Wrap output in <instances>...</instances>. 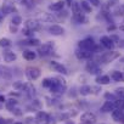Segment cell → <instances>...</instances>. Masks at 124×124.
Masks as SVG:
<instances>
[{
  "label": "cell",
  "mask_w": 124,
  "mask_h": 124,
  "mask_svg": "<svg viewBox=\"0 0 124 124\" xmlns=\"http://www.w3.org/2000/svg\"><path fill=\"white\" fill-rule=\"evenodd\" d=\"M35 120H37L38 124H49V123H50V117H49L47 113L40 111V112H38Z\"/></svg>",
  "instance_id": "6"
},
{
  "label": "cell",
  "mask_w": 124,
  "mask_h": 124,
  "mask_svg": "<svg viewBox=\"0 0 124 124\" xmlns=\"http://www.w3.org/2000/svg\"><path fill=\"white\" fill-rule=\"evenodd\" d=\"M26 28L29 29V31L35 32V31H39V29H40V23H39V21H37V20H28V21L26 22Z\"/></svg>",
  "instance_id": "9"
},
{
  "label": "cell",
  "mask_w": 124,
  "mask_h": 124,
  "mask_svg": "<svg viewBox=\"0 0 124 124\" xmlns=\"http://www.w3.org/2000/svg\"><path fill=\"white\" fill-rule=\"evenodd\" d=\"M79 4H80V8H82V10L84 12H86V14H90L91 12V5L86 1V0H82Z\"/></svg>",
  "instance_id": "24"
},
{
  "label": "cell",
  "mask_w": 124,
  "mask_h": 124,
  "mask_svg": "<svg viewBox=\"0 0 124 124\" xmlns=\"http://www.w3.org/2000/svg\"><path fill=\"white\" fill-rule=\"evenodd\" d=\"M52 49H54V43H52V41H47V43L43 44V45L39 47V54H40L41 56H46V55H49V54L52 51Z\"/></svg>",
  "instance_id": "5"
},
{
  "label": "cell",
  "mask_w": 124,
  "mask_h": 124,
  "mask_svg": "<svg viewBox=\"0 0 124 124\" xmlns=\"http://www.w3.org/2000/svg\"><path fill=\"white\" fill-rule=\"evenodd\" d=\"M63 8H65V1H62V0H58V1H56L49 6V9L52 11H62Z\"/></svg>",
  "instance_id": "16"
},
{
  "label": "cell",
  "mask_w": 124,
  "mask_h": 124,
  "mask_svg": "<svg viewBox=\"0 0 124 124\" xmlns=\"http://www.w3.org/2000/svg\"><path fill=\"white\" fill-rule=\"evenodd\" d=\"M78 46H79L80 50H88V51H93V52L96 49V44H95L93 38H86L84 40H80Z\"/></svg>",
  "instance_id": "1"
},
{
  "label": "cell",
  "mask_w": 124,
  "mask_h": 124,
  "mask_svg": "<svg viewBox=\"0 0 124 124\" xmlns=\"http://www.w3.org/2000/svg\"><path fill=\"white\" fill-rule=\"evenodd\" d=\"M123 117H124L123 109H114V111L112 112V118H113V120H116V122H122Z\"/></svg>",
  "instance_id": "20"
},
{
  "label": "cell",
  "mask_w": 124,
  "mask_h": 124,
  "mask_svg": "<svg viewBox=\"0 0 124 124\" xmlns=\"http://www.w3.org/2000/svg\"><path fill=\"white\" fill-rule=\"evenodd\" d=\"M111 78L114 82H124V73L123 72H118V71H113L111 74Z\"/></svg>",
  "instance_id": "19"
},
{
  "label": "cell",
  "mask_w": 124,
  "mask_h": 124,
  "mask_svg": "<svg viewBox=\"0 0 124 124\" xmlns=\"http://www.w3.org/2000/svg\"><path fill=\"white\" fill-rule=\"evenodd\" d=\"M23 90H24V91H26V93H27V94H28L31 97H32V96L35 94V88H34V86H33L31 83H27V84H24V88H23Z\"/></svg>",
  "instance_id": "23"
},
{
  "label": "cell",
  "mask_w": 124,
  "mask_h": 124,
  "mask_svg": "<svg viewBox=\"0 0 124 124\" xmlns=\"http://www.w3.org/2000/svg\"><path fill=\"white\" fill-rule=\"evenodd\" d=\"M0 124H5V120H4V118H1V117H0Z\"/></svg>",
  "instance_id": "40"
},
{
  "label": "cell",
  "mask_w": 124,
  "mask_h": 124,
  "mask_svg": "<svg viewBox=\"0 0 124 124\" xmlns=\"http://www.w3.org/2000/svg\"><path fill=\"white\" fill-rule=\"evenodd\" d=\"M113 103H114L116 109H123L124 108V100H122V99H116L113 101Z\"/></svg>",
  "instance_id": "25"
},
{
  "label": "cell",
  "mask_w": 124,
  "mask_h": 124,
  "mask_svg": "<svg viewBox=\"0 0 124 124\" xmlns=\"http://www.w3.org/2000/svg\"><path fill=\"white\" fill-rule=\"evenodd\" d=\"M16 54L14 52V51H10V50H6V51H4V60H5V62H14L15 60H16Z\"/></svg>",
  "instance_id": "18"
},
{
  "label": "cell",
  "mask_w": 124,
  "mask_h": 124,
  "mask_svg": "<svg viewBox=\"0 0 124 124\" xmlns=\"http://www.w3.org/2000/svg\"><path fill=\"white\" fill-rule=\"evenodd\" d=\"M14 124H22V123H20V122H17V123H14Z\"/></svg>",
  "instance_id": "46"
},
{
  "label": "cell",
  "mask_w": 124,
  "mask_h": 124,
  "mask_svg": "<svg viewBox=\"0 0 124 124\" xmlns=\"http://www.w3.org/2000/svg\"><path fill=\"white\" fill-rule=\"evenodd\" d=\"M3 10H4L5 14H10V12H14V11L16 12V9L10 0H5V4L3 5Z\"/></svg>",
  "instance_id": "17"
},
{
  "label": "cell",
  "mask_w": 124,
  "mask_h": 124,
  "mask_svg": "<svg viewBox=\"0 0 124 124\" xmlns=\"http://www.w3.org/2000/svg\"><path fill=\"white\" fill-rule=\"evenodd\" d=\"M86 71L91 74H99L101 71H100V67L97 66L96 62H89L86 65Z\"/></svg>",
  "instance_id": "11"
},
{
  "label": "cell",
  "mask_w": 124,
  "mask_h": 124,
  "mask_svg": "<svg viewBox=\"0 0 124 124\" xmlns=\"http://www.w3.org/2000/svg\"><path fill=\"white\" fill-rule=\"evenodd\" d=\"M100 43H101V45L103 46V47H106V49H108V50H112L113 47H114V41L111 39V37H101V39H100Z\"/></svg>",
  "instance_id": "8"
},
{
  "label": "cell",
  "mask_w": 124,
  "mask_h": 124,
  "mask_svg": "<svg viewBox=\"0 0 124 124\" xmlns=\"http://www.w3.org/2000/svg\"><path fill=\"white\" fill-rule=\"evenodd\" d=\"M16 27H17V26L14 27V24H11V26H10V31H11L12 33H16V32H17V28H16Z\"/></svg>",
  "instance_id": "37"
},
{
  "label": "cell",
  "mask_w": 124,
  "mask_h": 124,
  "mask_svg": "<svg viewBox=\"0 0 124 124\" xmlns=\"http://www.w3.org/2000/svg\"><path fill=\"white\" fill-rule=\"evenodd\" d=\"M80 94H82L83 96H86V95L91 94V86H89V85L82 86V88H80Z\"/></svg>",
  "instance_id": "26"
},
{
  "label": "cell",
  "mask_w": 124,
  "mask_h": 124,
  "mask_svg": "<svg viewBox=\"0 0 124 124\" xmlns=\"http://www.w3.org/2000/svg\"><path fill=\"white\" fill-rule=\"evenodd\" d=\"M113 14L116 16H122L124 15V5H117L116 6V10L113 11Z\"/></svg>",
  "instance_id": "27"
},
{
  "label": "cell",
  "mask_w": 124,
  "mask_h": 124,
  "mask_svg": "<svg viewBox=\"0 0 124 124\" xmlns=\"http://www.w3.org/2000/svg\"><path fill=\"white\" fill-rule=\"evenodd\" d=\"M5 103H6V108H8V109H14V106L17 103V101H16V100H9V101H6Z\"/></svg>",
  "instance_id": "31"
},
{
  "label": "cell",
  "mask_w": 124,
  "mask_h": 124,
  "mask_svg": "<svg viewBox=\"0 0 124 124\" xmlns=\"http://www.w3.org/2000/svg\"><path fill=\"white\" fill-rule=\"evenodd\" d=\"M39 40L38 39H34V38H32V39H29L28 41H26V44H28V45H32V46H37V45H39Z\"/></svg>",
  "instance_id": "33"
},
{
  "label": "cell",
  "mask_w": 124,
  "mask_h": 124,
  "mask_svg": "<svg viewBox=\"0 0 124 124\" xmlns=\"http://www.w3.org/2000/svg\"><path fill=\"white\" fill-rule=\"evenodd\" d=\"M11 22H12V24H14V26H18V24H21V23H22V18H21V16H14Z\"/></svg>",
  "instance_id": "30"
},
{
  "label": "cell",
  "mask_w": 124,
  "mask_h": 124,
  "mask_svg": "<svg viewBox=\"0 0 124 124\" xmlns=\"http://www.w3.org/2000/svg\"><path fill=\"white\" fill-rule=\"evenodd\" d=\"M66 1H67V3H68V5L71 6V4H72V0H66Z\"/></svg>",
  "instance_id": "42"
},
{
  "label": "cell",
  "mask_w": 124,
  "mask_h": 124,
  "mask_svg": "<svg viewBox=\"0 0 124 124\" xmlns=\"http://www.w3.org/2000/svg\"><path fill=\"white\" fill-rule=\"evenodd\" d=\"M114 109H116V108H114L113 101H106V102L102 105V107H101V111L105 112V113H107V112H113Z\"/></svg>",
  "instance_id": "15"
},
{
  "label": "cell",
  "mask_w": 124,
  "mask_h": 124,
  "mask_svg": "<svg viewBox=\"0 0 124 124\" xmlns=\"http://www.w3.org/2000/svg\"><path fill=\"white\" fill-rule=\"evenodd\" d=\"M93 51H88V50H77L76 51V56L79 58V60H84V58H90L93 56Z\"/></svg>",
  "instance_id": "12"
},
{
  "label": "cell",
  "mask_w": 124,
  "mask_h": 124,
  "mask_svg": "<svg viewBox=\"0 0 124 124\" xmlns=\"http://www.w3.org/2000/svg\"><path fill=\"white\" fill-rule=\"evenodd\" d=\"M14 88H15L16 90H23L24 84H23V82H15V83H14Z\"/></svg>",
  "instance_id": "32"
},
{
  "label": "cell",
  "mask_w": 124,
  "mask_h": 124,
  "mask_svg": "<svg viewBox=\"0 0 124 124\" xmlns=\"http://www.w3.org/2000/svg\"><path fill=\"white\" fill-rule=\"evenodd\" d=\"M40 20L43 22H46V23H55L56 22V18L51 14H47V12H43L40 15Z\"/></svg>",
  "instance_id": "14"
},
{
  "label": "cell",
  "mask_w": 124,
  "mask_h": 124,
  "mask_svg": "<svg viewBox=\"0 0 124 124\" xmlns=\"http://www.w3.org/2000/svg\"><path fill=\"white\" fill-rule=\"evenodd\" d=\"M23 57H24L27 61H33V60L37 57V54H35L34 51L26 50V51H23Z\"/></svg>",
  "instance_id": "22"
},
{
  "label": "cell",
  "mask_w": 124,
  "mask_h": 124,
  "mask_svg": "<svg viewBox=\"0 0 124 124\" xmlns=\"http://www.w3.org/2000/svg\"><path fill=\"white\" fill-rule=\"evenodd\" d=\"M26 76L29 80H37L40 77V70L37 67H28L26 70Z\"/></svg>",
  "instance_id": "3"
},
{
  "label": "cell",
  "mask_w": 124,
  "mask_h": 124,
  "mask_svg": "<svg viewBox=\"0 0 124 124\" xmlns=\"http://www.w3.org/2000/svg\"><path fill=\"white\" fill-rule=\"evenodd\" d=\"M116 95L118 99L124 100V88H117L116 89Z\"/></svg>",
  "instance_id": "29"
},
{
  "label": "cell",
  "mask_w": 124,
  "mask_h": 124,
  "mask_svg": "<svg viewBox=\"0 0 124 124\" xmlns=\"http://www.w3.org/2000/svg\"><path fill=\"white\" fill-rule=\"evenodd\" d=\"M119 29H120V31H123V32H124V26H120V27H119Z\"/></svg>",
  "instance_id": "43"
},
{
  "label": "cell",
  "mask_w": 124,
  "mask_h": 124,
  "mask_svg": "<svg viewBox=\"0 0 124 124\" xmlns=\"http://www.w3.org/2000/svg\"><path fill=\"white\" fill-rule=\"evenodd\" d=\"M122 123H123V124H124V117H123V119H122Z\"/></svg>",
  "instance_id": "45"
},
{
  "label": "cell",
  "mask_w": 124,
  "mask_h": 124,
  "mask_svg": "<svg viewBox=\"0 0 124 124\" xmlns=\"http://www.w3.org/2000/svg\"><path fill=\"white\" fill-rule=\"evenodd\" d=\"M88 3H89L90 5L95 6V8L100 6V0H88Z\"/></svg>",
  "instance_id": "35"
},
{
  "label": "cell",
  "mask_w": 124,
  "mask_h": 124,
  "mask_svg": "<svg viewBox=\"0 0 124 124\" xmlns=\"http://www.w3.org/2000/svg\"><path fill=\"white\" fill-rule=\"evenodd\" d=\"M0 102H6V99H5V96L0 95Z\"/></svg>",
  "instance_id": "39"
},
{
  "label": "cell",
  "mask_w": 124,
  "mask_h": 124,
  "mask_svg": "<svg viewBox=\"0 0 124 124\" xmlns=\"http://www.w3.org/2000/svg\"><path fill=\"white\" fill-rule=\"evenodd\" d=\"M120 61H122V62H124V57H123V58H122V60H120Z\"/></svg>",
  "instance_id": "47"
},
{
  "label": "cell",
  "mask_w": 124,
  "mask_h": 124,
  "mask_svg": "<svg viewBox=\"0 0 124 124\" xmlns=\"http://www.w3.org/2000/svg\"><path fill=\"white\" fill-rule=\"evenodd\" d=\"M119 56H120V54L117 51H108V52H105L103 55H101L97 58V61H102L103 63H108V62H112L116 58H118Z\"/></svg>",
  "instance_id": "2"
},
{
  "label": "cell",
  "mask_w": 124,
  "mask_h": 124,
  "mask_svg": "<svg viewBox=\"0 0 124 124\" xmlns=\"http://www.w3.org/2000/svg\"><path fill=\"white\" fill-rule=\"evenodd\" d=\"M107 29H108V31H113V29H114V26H109Z\"/></svg>",
  "instance_id": "41"
},
{
  "label": "cell",
  "mask_w": 124,
  "mask_h": 124,
  "mask_svg": "<svg viewBox=\"0 0 124 124\" xmlns=\"http://www.w3.org/2000/svg\"><path fill=\"white\" fill-rule=\"evenodd\" d=\"M0 46L1 47H9L11 46V40L8 38H1L0 39Z\"/></svg>",
  "instance_id": "28"
},
{
  "label": "cell",
  "mask_w": 124,
  "mask_h": 124,
  "mask_svg": "<svg viewBox=\"0 0 124 124\" xmlns=\"http://www.w3.org/2000/svg\"><path fill=\"white\" fill-rule=\"evenodd\" d=\"M96 116L91 112H85L80 118V124H95Z\"/></svg>",
  "instance_id": "4"
},
{
  "label": "cell",
  "mask_w": 124,
  "mask_h": 124,
  "mask_svg": "<svg viewBox=\"0 0 124 124\" xmlns=\"http://www.w3.org/2000/svg\"><path fill=\"white\" fill-rule=\"evenodd\" d=\"M118 43H119V44H118V45H119V46H120V47H122V49H124V40H119V41H118Z\"/></svg>",
  "instance_id": "38"
},
{
  "label": "cell",
  "mask_w": 124,
  "mask_h": 124,
  "mask_svg": "<svg viewBox=\"0 0 124 124\" xmlns=\"http://www.w3.org/2000/svg\"><path fill=\"white\" fill-rule=\"evenodd\" d=\"M66 124H74V123H73V122H72V120H68V122H67V123H66Z\"/></svg>",
  "instance_id": "44"
},
{
  "label": "cell",
  "mask_w": 124,
  "mask_h": 124,
  "mask_svg": "<svg viewBox=\"0 0 124 124\" xmlns=\"http://www.w3.org/2000/svg\"><path fill=\"white\" fill-rule=\"evenodd\" d=\"M22 33L24 34V35H27V37H33V34H34V32L33 31H29V29H24V31H22Z\"/></svg>",
  "instance_id": "36"
},
{
  "label": "cell",
  "mask_w": 124,
  "mask_h": 124,
  "mask_svg": "<svg viewBox=\"0 0 124 124\" xmlns=\"http://www.w3.org/2000/svg\"><path fill=\"white\" fill-rule=\"evenodd\" d=\"M73 17H74L76 22H78V23H83V24L88 23V18H86V16H85V15H84L82 11L73 14Z\"/></svg>",
  "instance_id": "13"
},
{
  "label": "cell",
  "mask_w": 124,
  "mask_h": 124,
  "mask_svg": "<svg viewBox=\"0 0 124 124\" xmlns=\"http://www.w3.org/2000/svg\"><path fill=\"white\" fill-rule=\"evenodd\" d=\"M107 5H108L109 8H116L117 5H119V0H108Z\"/></svg>",
  "instance_id": "34"
},
{
  "label": "cell",
  "mask_w": 124,
  "mask_h": 124,
  "mask_svg": "<svg viewBox=\"0 0 124 124\" xmlns=\"http://www.w3.org/2000/svg\"><path fill=\"white\" fill-rule=\"evenodd\" d=\"M49 32L52 35H62V34L65 33V29L62 28L61 26H58V24H52V26H50Z\"/></svg>",
  "instance_id": "10"
},
{
  "label": "cell",
  "mask_w": 124,
  "mask_h": 124,
  "mask_svg": "<svg viewBox=\"0 0 124 124\" xmlns=\"http://www.w3.org/2000/svg\"><path fill=\"white\" fill-rule=\"evenodd\" d=\"M50 66H51L52 70H55L56 72H58L61 74H67L68 73L67 72V68L63 65H61V63H58V62H56V61H51L50 62Z\"/></svg>",
  "instance_id": "7"
},
{
  "label": "cell",
  "mask_w": 124,
  "mask_h": 124,
  "mask_svg": "<svg viewBox=\"0 0 124 124\" xmlns=\"http://www.w3.org/2000/svg\"><path fill=\"white\" fill-rule=\"evenodd\" d=\"M96 82H97V84H100V85H107V84H109L111 78H109L108 76H99V77L96 78Z\"/></svg>",
  "instance_id": "21"
}]
</instances>
